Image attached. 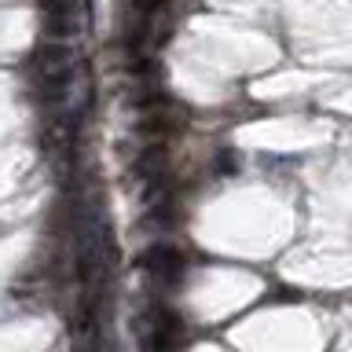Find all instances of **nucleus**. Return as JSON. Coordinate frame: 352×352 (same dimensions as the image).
<instances>
[{"instance_id": "obj_1", "label": "nucleus", "mask_w": 352, "mask_h": 352, "mask_svg": "<svg viewBox=\"0 0 352 352\" xmlns=\"http://www.w3.org/2000/svg\"><path fill=\"white\" fill-rule=\"evenodd\" d=\"M140 264L154 275V279L176 283V279H180V272H184V253L176 250V246H165V242H158V246H151V250L140 253Z\"/></svg>"}]
</instances>
